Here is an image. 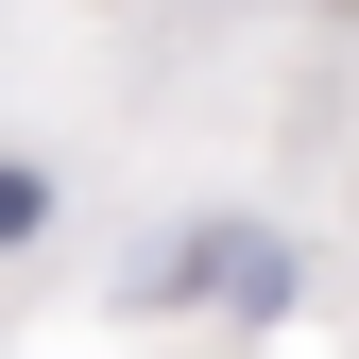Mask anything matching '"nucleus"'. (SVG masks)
<instances>
[{
    "label": "nucleus",
    "mask_w": 359,
    "mask_h": 359,
    "mask_svg": "<svg viewBox=\"0 0 359 359\" xmlns=\"http://www.w3.org/2000/svg\"><path fill=\"white\" fill-rule=\"evenodd\" d=\"M34 240H52V171H34V154H0V257H34Z\"/></svg>",
    "instance_id": "nucleus-2"
},
{
    "label": "nucleus",
    "mask_w": 359,
    "mask_h": 359,
    "mask_svg": "<svg viewBox=\"0 0 359 359\" xmlns=\"http://www.w3.org/2000/svg\"><path fill=\"white\" fill-rule=\"evenodd\" d=\"M171 308H291V257L257 240V222H205V240H171V274H137Z\"/></svg>",
    "instance_id": "nucleus-1"
}]
</instances>
